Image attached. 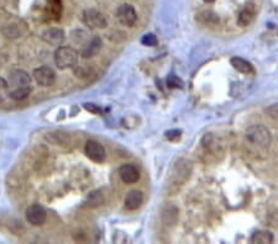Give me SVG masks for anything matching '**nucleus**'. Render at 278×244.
I'll use <instances>...</instances> for the list:
<instances>
[{
    "mask_svg": "<svg viewBox=\"0 0 278 244\" xmlns=\"http://www.w3.org/2000/svg\"><path fill=\"white\" fill-rule=\"evenodd\" d=\"M3 32L8 38H17L19 36V30L15 25H8L7 28H3Z\"/></svg>",
    "mask_w": 278,
    "mask_h": 244,
    "instance_id": "obj_22",
    "label": "nucleus"
},
{
    "mask_svg": "<svg viewBox=\"0 0 278 244\" xmlns=\"http://www.w3.org/2000/svg\"><path fill=\"white\" fill-rule=\"evenodd\" d=\"M31 92H33V88L31 86L17 88V89H14L10 92V98L13 100H15V102H23V100H25L31 94Z\"/></svg>",
    "mask_w": 278,
    "mask_h": 244,
    "instance_id": "obj_20",
    "label": "nucleus"
},
{
    "mask_svg": "<svg viewBox=\"0 0 278 244\" xmlns=\"http://www.w3.org/2000/svg\"><path fill=\"white\" fill-rule=\"evenodd\" d=\"M103 202H104V198H103V195L99 192L89 194L88 198H87V205L89 208H97V206L102 205Z\"/></svg>",
    "mask_w": 278,
    "mask_h": 244,
    "instance_id": "obj_21",
    "label": "nucleus"
},
{
    "mask_svg": "<svg viewBox=\"0 0 278 244\" xmlns=\"http://www.w3.org/2000/svg\"><path fill=\"white\" fill-rule=\"evenodd\" d=\"M78 60V53L72 47H58L55 52V63L60 70L73 68Z\"/></svg>",
    "mask_w": 278,
    "mask_h": 244,
    "instance_id": "obj_2",
    "label": "nucleus"
},
{
    "mask_svg": "<svg viewBox=\"0 0 278 244\" xmlns=\"http://www.w3.org/2000/svg\"><path fill=\"white\" fill-rule=\"evenodd\" d=\"M7 88H8V82L5 80L4 78H2V76H0V92H4Z\"/></svg>",
    "mask_w": 278,
    "mask_h": 244,
    "instance_id": "obj_28",
    "label": "nucleus"
},
{
    "mask_svg": "<svg viewBox=\"0 0 278 244\" xmlns=\"http://www.w3.org/2000/svg\"><path fill=\"white\" fill-rule=\"evenodd\" d=\"M178 221V208L173 205H167L162 211V222L166 227H174Z\"/></svg>",
    "mask_w": 278,
    "mask_h": 244,
    "instance_id": "obj_13",
    "label": "nucleus"
},
{
    "mask_svg": "<svg viewBox=\"0 0 278 244\" xmlns=\"http://www.w3.org/2000/svg\"><path fill=\"white\" fill-rule=\"evenodd\" d=\"M253 18H255V8L252 5H246L237 16V24L241 28H246L252 22Z\"/></svg>",
    "mask_w": 278,
    "mask_h": 244,
    "instance_id": "obj_17",
    "label": "nucleus"
},
{
    "mask_svg": "<svg viewBox=\"0 0 278 244\" xmlns=\"http://www.w3.org/2000/svg\"><path fill=\"white\" fill-rule=\"evenodd\" d=\"M190 173H192V162L184 158L179 159L172 172V182L177 186L183 185L189 178Z\"/></svg>",
    "mask_w": 278,
    "mask_h": 244,
    "instance_id": "obj_3",
    "label": "nucleus"
},
{
    "mask_svg": "<svg viewBox=\"0 0 278 244\" xmlns=\"http://www.w3.org/2000/svg\"><path fill=\"white\" fill-rule=\"evenodd\" d=\"M42 40L46 44H51V46L60 47L63 44V41H65V32H63L62 28H49V30H46L42 34Z\"/></svg>",
    "mask_w": 278,
    "mask_h": 244,
    "instance_id": "obj_11",
    "label": "nucleus"
},
{
    "mask_svg": "<svg viewBox=\"0 0 278 244\" xmlns=\"http://www.w3.org/2000/svg\"><path fill=\"white\" fill-rule=\"evenodd\" d=\"M141 42L142 44H145V46L153 47L157 44V37L153 35V34H146V35L142 37Z\"/></svg>",
    "mask_w": 278,
    "mask_h": 244,
    "instance_id": "obj_23",
    "label": "nucleus"
},
{
    "mask_svg": "<svg viewBox=\"0 0 278 244\" xmlns=\"http://www.w3.org/2000/svg\"><path fill=\"white\" fill-rule=\"evenodd\" d=\"M119 175L125 184H135L140 179V172L134 164H123L119 169Z\"/></svg>",
    "mask_w": 278,
    "mask_h": 244,
    "instance_id": "obj_10",
    "label": "nucleus"
},
{
    "mask_svg": "<svg viewBox=\"0 0 278 244\" xmlns=\"http://www.w3.org/2000/svg\"><path fill=\"white\" fill-rule=\"evenodd\" d=\"M26 218L34 226H42L47 220V212L44 206L40 204H34L26 211Z\"/></svg>",
    "mask_w": 278,
    "mask_h": 244,
    "instance_id": "obj_8",
    "label": "nucleus"
},
{
    "mask_svg": "<svg viewBox=\"0 0 278 244\" xmlns=\"http://www.w3.org/2000/svg\"><path fill=\"white\" fill-rule=\"evenodd\" d=\"M84 108H86L87 111H89V112H92V114H99L100 111V108L98 105H95V104H84Z\"/></svg>",
    "mask_w": 278,
    "mask_h": 244,
    "instance_id": "obj_27",
    "label": "nucleus"
},
{
    "mask_svg": "<svg viewBox=\"0 0 278 244\" xmlns=\"http://www.w3.org/2000/svg\"><path fill=\"white\" fill-rule=\"evenodd\" d=\"M86 154L87 157L91 159V160L95 162V163H103L105 160V158H107L105 148L94 140H91L87 142Z\"/></svg>",
    "mask_w": 278,
    "mask_h": 244,
    "instance_id": "obj_7",
    "label": "nucleus"
},
{
    "mask_svg": "<svg viewBox=\"0 0 278 244\" xmlns=\"http://www.w3.org/2000/svg\"><path fill=\"white\" fill-rule=\"evenodd\" d=\"M230 63H231V66L234 67V70H236L237 72H240V73L242 74H253L255 73V70H253V66L251 64L250 62H247L246 60H243V58H240V57H232L231 60H230Z\"/></svg>",
    "mask_w": 278,
    "mask_h": 244,
    "instance_id": "obj_15",
    "label": "nucleus"
},
{
    "mask_svg": "<svg viewBox=\"0 0 278 244\" xmlns=\"http://www.w3.org/2000/svg\"><path fill=\"white\" fill-rule=\"evenodd\" d=\"M202 146L206 153L210 156H222L225 152L224 142L214 134H206L202 140Z\"/></svg>",
    "mask_w": 278,
    "mask_h": 244,
    "instance_id": "obj_5",
    "label": "nucleus"
},
{
    "mask_svg": "<svg viewBox=\"0 0 278 244\" xmlns=\"http://www.w3.org/2000/svg\"><path fill=\"white\" fill-rule=\"evenodd\" d=\"M10 84L13 86L17 88H25V86H31V78L25 70H14L10 72Z\"/></svg>",
    "mask_w": 278,
    "mask_h": 244,
    "instance_id": "obj_12",
    "label": "nucleus"
},
{
    "mask_svg": "<svg viewBox=\"0 0 278 244\" xmlns=\"http://www.w3.org/2000/svg\"><path fill=\"white\" fill-rule=\"evenodd\" d=\"M116 18H118V21L123 26L131 28V26H134L136 24L137 14L132 5L123 4L116 10Z\"/></svg>",
    "mask_w": 278,
    "mask_h": 244,
    "instance_id": "obj_6",
    "label": "nucleus"
},
{
    "mask_svg": "<svg viewBox=\"0 0 278 244\" xmlns=\"http://www.w3.org/2000/svg\"><path fill=\"white\" fill-rule=\"evenodd\" d=\"M167 84H168L169 88H182V86H183L181 79H178L176 76H173V74L168 76V79H167Z\"/></svg>",
    "mask_w": 278,
    "mask_h": 244,
    "instance_id": "obj_24",
    "label": "nucleus"
},
{
    "mask_svg": "<svg viewBox=\"0 0 278 244\" xmlns=\"http://www.w3.org/2000/svg\"><path fill=\"white\" fill-rule=\"evenodd\" d=\"M251 243L255 244H269L273 243L274 237L268 230H257L251 236Z\"/></svg>",
    "mask_w": 278,
    "mask_h": 244,
    "instance_id": "obj_18",
    "label": "nucleus"
},
{
    "mask_svg": "<svg viewBox=\"0 0 278 244\" xmlns=\"http://www.w3.org/2000/svg\"><path fill=\"white\" fill-rule=\"evenodd\" d=\"M166 137H167V140H178L179 137H181V131H178V130H172V131L166 132Z\"/></svg>",
    "mask_w": 278,
    "mask_h": 244,
    "instance_id": "obj_26",
    "label": "nucleus"
},
{
    "mask_svg": "<svg viewBox=\"0 0 278 244\" xmlns=\"http://www.w3.org/2000/svg\"><path fill=\"white\" fill-rule=\"evenodd\" d=\"M245 140L252 147L266 150L271 144L272 136L268 128L264 127L263 124H252V126L247 127V130L245 131Z\"/></svg>",
    "mask_w": 278,
    "mask_h": 244,
    "instance_id": "obj_1",
    "label": "nucleus"
},
{
    "mask_svg": "<svg viewBox=\"0 0 278 244\" xmlns=\"http://www.w3.org/2000/svg\"><path fill=\"white\" fill-rule=\"evenodd\" d=\"M82 20L84 25L89 28H105L108 25V21L104 15L97 9H87L82 14Z\"/></svg>",
    "mask_w": 278,
    "mask_h": 244,
    "instance_id": "obj_4",
    "label": "nucleus"
},
{
    "mask_svg": "<svg viewBox=\"0 0 278 244\" xmlns=\"http://www.w3.org/2000/svg\"><path fill=\"white\" fill-rule=\"evenodd\" d=\"M142 200H144V196H142L141 192H139V190H131L125 198L126 208L135 211V210H137L141 206Z\"/></svg>",
    "mask_w": 278,
    "mask_h": 244,
    "instance_id": "obj_14",
    "label": "nucleus"
},
{
    "mask_svg": "<svg viewBox=\"0 0 278 244\" xmlns=\"http://www.w3.org/2000/svg\"><path fill=\"white\" fill-rule=\"evenodd\" d=\"M34 79L41 86H51L56 82V73L50 67H40L34 70Z\"/></svg>",
    "mask_w": 278,
    "mask_h": 244,
    "instance_id": "obj_9",
    "label": "nucleus"
},
{
    "mask_svg": "<svg viewBox=\"0 0 278 244\" xmlns=\"http://www.w3.org/2000/svg\"><path fill=\"white\" fill-rule=\"evenodd\" d=\"M266 114L272 118H278V104H272L266 108Z\"/></svg>",
    "mask_w": 278,
    "mask_h": 244,
    "instance_id": "obj_25",
    "label": "nucleus"
},
{
    "mask_svg": "<svg viewBox=\"0 0 278 244\" xmlns=\"http://www.w3.org/2000/svg\"><path fill=\"white\" fill-rule=\"evenodd\" d=\"M204 2H214L215 0H204Z\"/></svg>",
    "mask_w": 278,
    "mask_h": 244,
    "instance_id": "obj_29",
    "label": "nucleus"
},
{
    "mask_svg": "<svg viewBox=\"0 0 278 244\" xmlns=\"http://www.w3.org/2000/svg\"><path fill=\"white\" fill-rule=\"evenodd\" d=\"M102 46H103L102 40H100L99 37H94V38H92L91 42L84 47V50L82 51V57L83 58L94 57V56H97L98 53L100 52Z\"/></svg>",
    "mask_w": 278,
    "mask_h": 244,
    "instance_id": "obj_16",
    "label": "nucleus"
},
{
    "mask_svg": "<svg viewBox=\"0 0 278 244\" xmlns=\"http://www.w3.org/2000/svg\"><path fill=\"white\" fill-rule=\"evenodd\" d=\"M197 20L205 26H215L219 24V16L211 10H204L198 15Z\"/></svg>",
    "mask_w": 278,
    "mask_h": 244,
    "instance_id": "obj_19",
    "label": "nucleus"
}]
</instances>
